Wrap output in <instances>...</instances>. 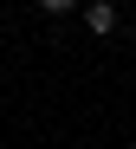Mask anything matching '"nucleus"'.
<instances>
[{
  "instance_id": "nucleus-1",
  "label": "nucleus",
  "mask_w": 136,
  "mask_h": 149,
  "mask_svg": "<svg viewBox=\"0 0 136 149\" xmlns=\"http://www.w3.org/2000/svg\"><path fill=\"white\" fill-rule=\"evenodd\" d=\"M84 26H91L97 39H110V33H117V7H110V0H91V7H84Z\"/></svg>"
},
{
  "instance_id": "nucleus-2",
  "label": "nucleus",
  "mask_w": 136,
  "mask_h": 149,
  "mask_svg": "<svg viewBox=\"0 0 136 149\" xmlns=\"http://www.w3.org/2000/svg\"><path fill=\"white\" fill-rule=\"evenodd\" d=\"M39 7H45V13H65V7H78V0H39Z\"/></svg>"
}]
</instances>
